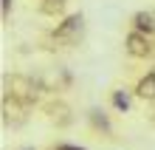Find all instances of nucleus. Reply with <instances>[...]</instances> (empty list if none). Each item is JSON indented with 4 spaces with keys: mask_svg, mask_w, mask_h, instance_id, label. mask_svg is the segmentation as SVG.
<instances>
[{
    "mask_svg": "<svg viewBox=\"0 0 155 150\" xmlns=\"http://www.w3.org/2000/svg\"><path fill=\"white\" fill-rule=\"evenodd\" d=\"M135 93L141 99H155V74H147L138 85H135Z\"/></svg>",
    "mask_w": 155,
    "mask_h": 150,
    "instance_id": "obj_5",
    "label": "nucleus"
},
{
    "mask_svg": "<svg viewBox=\"0 0 155 150\" xmlns=\"http://www.w3.org/2000/svg\"><path fill=\"white\" fill-rule=\"evenodd\" d=\"M12 96L20 99L23 105H28V102L37 99V82L23 77V74H17V77H12Z\"/></svg>",
    "mask_w": 155,
    "mask_h": 150,
    "instance_id": "obj_1",
    "label": "nucleus"
},
{
    "mask_svg": "<svg viewBox=\"0 0 155 150\" xmlns=\"http://www.w3.org/2000/svg\"><path fill=\"white\" fill-rule=\"evenodd\" d=\"M133 23H135V31H141V34L144 31H147V34L155 31V14L152 12H138V14L133 17Z\"/></svg>",
    "mask_w": 155,
    "mask_h": 150,
    "instance_id": "obj_4",
    "label": "nucleus"
},
{
    "mask_svg": "<svg viewBox=\"0 0 155 150\" xmlns=\"http://www.w3.org/2000/svg\"><path fill=\"white\" fill-rule=\"evenodd\" d=\"M57 150H82V147H68V145H65V147H57Z\"/></svg>",
    "mask_w": 155,
    "mask_h": 150,
    "instance_id": "obj_8",
    "label": "nucleus"
},
{
    "mask_svg": "<svg viewBox=\"0 0 155 150\" xmlns=\"http://www.w3.org/2000/svg\"><path fill=\"white\" fill-rule=\"evenodd\" d=\"M124 48H127V54H130V57H150V54H152V43L147 40V34L133 31V34H127Z\"/></svg>",
    "mask_w": 155,
    "mask_h": 150,
    "instance_id": "obj_2",
    "label": "nucleus"
},
{
    "mask_svg": "<svg viewBox=\"0 0 155 150\" xmlns=\"http://www.w3.org/2000/svg\"><path fill=\"white\" fill-rule=\"evenodd\" d=\"M79 29H82V17L74 14V17H68V20L62 23L57 31H54V40H71V37H74Z\"/></svg>",
    "mask_w": 155,
    "mask_h": 150,
    "instance_id": "obj_3",
    "label": "nucleus"
},
{
    "mask_svg": "<svg viewBox=\"0 0 155 150\" xmlns=\"http://www.w3.org/2000/svg\"><path fill=\"white\" fill-rule=\"evenodd\" d=\"M62 9H65V0H45V3H42L45 14H59Z\"/></svg>",
    "mask_w": 155,
    "mask_h": 150,
    "instance_id": "obj_6",
    "label": "nucleus"
},
{
    "mask_svg": "<svg viewBox=\"0 0 155 150\" xmlns=\"http://www.w3.org/2000/svg\"><path fill=\"white\" fill-rule=\"evenodd\" d=\"M116 105H118V108H127V99L121 96V93H116Z\"/></svg>",
    "mask_w": 155,
    "mask_h": 150,
    "instance_id": "obj_7",
    "label": "nucleus"
}]
</instances>
